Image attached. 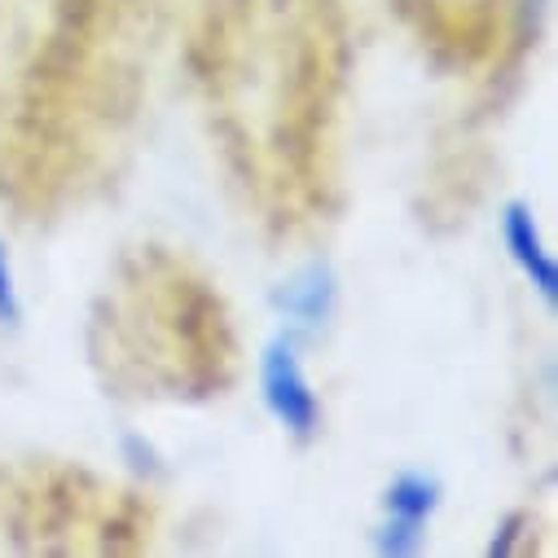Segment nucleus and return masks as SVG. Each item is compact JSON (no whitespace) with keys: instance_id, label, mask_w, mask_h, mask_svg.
<instances>
[{"instance_id":"nucleus-1","label":"nucleus","mask_w":558,"mask_h":558,"mask_svg":"<svg viewBox=\"0 0 558 558\" xmlns=\"http://www.w3.org/2000/svg\"><path fill=\"white\" fill-rule=\"evenodd\" d=\"M259 387H264V404L277 417V427L291 432L295 440H313L322 427V400L300 365L295 352V335H277L264 356H259Z\"/></svg>"},{"instance_id":"nucleus-2","label":"nucleus","mask_w":558,"mask_h":558,"mask_svg":"<svg viewBox=\"0 0 558 558\" xmlns=\"http://www.w3.org/2000/svg\"><path fill=\"white\" fill-rule=\"evenodd\" d=\"M440 506V484L423 471H400L383 493V527L374 532L378 554H417L427 541V523Z\"/></svg>"},{"instance_id":"nucleus-3","label":"nucleus","mask_w":558,"mask_h":558,"mask_svg":"<svg viewBox=\"0 0 558 558\" xmlns=\"http://www.w3.org/2000/svg\"><path fill=\"white\" fill-rule=\"evenodd\" d=\"M501 238H506L510 259L523 268V277L536 287V295L554 308V304H558V264H554V255L545 251L541 229H536V216L527 211V203H510V207H506V216H501Z\"/></svg>"},{"instance_id":"nucleus-4","label":"nucleus","mask_w":558,"mask_h":558,"mask_svg":"<svg viewBox=\"0 0 558 558\" xmlns=\"http://www.w3.org/2000/svg\"><path fill=\"white\" fill-rule=\"evenodd\" d=\"M277 313L291 322V335L300 330H322L326 317L335 313V277L326 264H308L300 268L291 282H282L277 291Z\"/></svg>"},{"instance_id":"nucleus-5","label":"nucleus","mask_w":558,"mask_h":558,"mask_svg":"<svg viewBox=\"0 0 558 558\" xmlns=\"http://www.w3.org/2000/svg\"><path fill=\"white\" fill-rule=\"evenodd\" d=\"M0 322H19V291H14V272H10V255L0 246Z\"/></svg>"}]
</instances>
